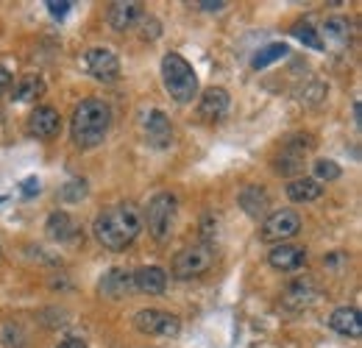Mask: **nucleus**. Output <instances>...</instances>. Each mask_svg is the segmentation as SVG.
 Segmentation results:
<instances>
[{"label": "nucleus", "instance_id": "f257e3e1", "mask_svg": "<svg viewBox=\"0 0 362 348\" xmlns=\"http://www.w3.org/2000/svg\"><path fill=\"white\" fill-rule=\"evenodd\" d=\"M95 240L109 251H123L142 231V215L134 204H117L95 218Z\"/></svg>", "mask_w": 362, "mask_h": 348}, {"label": "nucleus", "instance_id": "f03ea898", "mask_svg": "<svg viewBox=\"0 0 362 348\" xmlns=\"http://www.w3.org/2000/svg\"><path fill=\"white\" fill-rule=\"evenodd\" d=\"M112 126V109L100 98H87L76 106L73 120H70V137L73 145L81 151H90L95 145L103 142L106 131Z\"/></svg>", "mask_w": 362, "mask_h": 348}, {"label": "nucleus", "instance_id": "7ed1b4c3", "mask_svg": "<svg viewBox=\"0 0 362 348\" xmlns=\"http://www.w3.org/2000/svg\"><path fill=\"white\" fill-rule=\"evenodd\" d=\"M162 81H165V89L170 92V98L179 103H189L198 95V76L192 64L179 53H168L162 59Z\"/></svg>", "mask_w": 362, "mask_h": 348}, {"label": "nucleus", "instance_id": "20e7f679", "mask_svg": "<svg viewBox=\"0 0 362 348\" xmlns=\"http://www.w3.org/2000/svg\"><path fill=\"white\" fill-rule=\"evenodd\" d=\"M176 195L170 192H159L148 201V212H145V223H148V231L153 240L165 243L170 237V228H173V220H176Z\"/></svg>", "mask_w": 362, "mask_h": 348}, {"label": "nucleus", "instance_id": "39448f33", "mask_svg": "<svg viewBox=\"0 0 362 348\" xmlns=\"http://www.w3.org/2000/svg\"><path fill=\"white\" fill-rule=\"evenodd\" d=\"M215 265V248L206 243H198L192 248H184L173 260V276L176 279H195L201 273H206Z\"/></svg>", "mask_w": 362, "mask_h": 348}, {"label": "nucleus", "instance_id": "423d86ee", "mask_svg": "<svg viewBox=\"0 0 362 348\" xmlns=\"http://www.w3.org/2000/svg\"><path fill=\"white\" fill-rule=\"evenodd\" d=\"M134 326L142 335H153V337H176L181 329L179 318L165 309H139L134 315Z\"/></svg>", "mask_w": 362, "mask_h": 348}, {"label": "nucleus", "instance_id": "0eeeda50", "mask_svg": "<svg viewBox=\"0 0 362 348\" xmlns=\"http://www.w3.org/2000/svg\"><path fill=\"white\" fill-rule=\"evenodd\" d=\"M301 231V218H298V212H293V209H279V212H273L265 218L262 223V231H259V237L265 240V243H284V240H290V237H296Z\"/></svg>", "mask_w": 362, "mask_h": 348}, {"label": "nucleus", "instance_id": "6e6552de", "mask_svg": "<svg viewBox=\"0 0 362 348\" xmlns=\"http://www.w3.org/2000/svg\"><path fill=\"white\" fill-rule=\"evenodd\" d=\"M84 67L92 79L103 81V84H115L120 79V59L109 50V47H92L84 56Z\"/></svg>", "mask_w": 362, "mask_h": 348}, {"label": "nucleus", "instance_id": "1a4fd4ad", "mask_svg": "<svg viewBox=\"0 0 362 348\" xmlns=\"http://www.w3.org/2000/svg\"><path fill=\"white\" fill-rule=\"evenodd\" d=\"M28 131L37 139H53V137H59V131H62L59 112L53 106H37L31 112V117H28Z\"/></svg>", "mask_w": 362, "mask_h": 348}, {"label": "nucleus", "instance_id": "9d476101", "mask_svg": "<svg viewBox=\"0 0 362 348\" xmlns=\"http://www.w3.org/2000/svg\"><path fill=\"white\" fill-rule=\"evenodd\" d=\"M310 151V145L304 142H287L281 148V153L273 159V170L281 175H296L304 170V153Z\"/></svg>", "mask_w": 362, "mask_h": 348}, {"label": "nucleus", "instance_id": "9b49d317", "mask_svg": "<svg viewBox=\"0 0 362 348\" xmlns=\"http://www.w3.org/2000/svg\"><path fill=\"white\" fill-rule=\"evenodd\" d=\"M228 112V92L221 87L204 89L201 100H198V117L201 120H221Z\"/></svg>", "mask_w": 362, "mask_h": 348}, {"label": "nucleus", "instance_id": "f8f14e48", "mask_svg": "<svg viewBox=\"0 0 362 348\" xmlns=\"http://www.w3.org/2000/svg\"><path fill=\"white\" fill-rule=\"evenodd\" d=\"M132 287H134L132 273H129V270H123V267H112V270H106V273H103V279H100V284H98L100 296H103V298H112V301L123 298Z\"/></svg>", "mask_w": 362, "mask_h": 348}, {"label": "nucleus", "instance_id": "ddd939ff", "mask_svg": "<svg viewBox=\"0 0 362 348\" xmlns=\"http://www.w3.org/2000/svg\"><path fill=\"white\" fill-rule=\"evenodd\" d=\"M304 262H307V251L298 248V245H287V243L271 248V254H268V265H271L273 270H281V273L298 270Z\"/></svg>", "mask_w": 362, "mask_h": 348}, {"label": "nucleus", "instance_id": "4468645a", "mask_svg": "<svg viewBox=\"0 0 362 348\" xmlns=\"http://www.w3.org/2000/svg\"><path fill=\"white\" fill-rule=\"evenodd\" d=\"M142 17V6L134 0H120V3H112L109 11H106V23L115 28V31H129L136 20Z\"/></svg>", "mask_w": 362, "mask_h": 348}, {"label": "nucleus", "instance_id": "2eb2a0df", "mask_svg": "<svg viewBox=\"0 0 362 348\" xmlns=\"http://www.w3.org/2000/svg\"><path fill=\"white\" fill-rule=\"evenodd\" d=\"M329 326L343 335V337H360L362 335V318L354 306H340L329 315Z\"/></svg>", "mask_w": 362, "mask_h": 348}, {"label": "nucleus", "instance_id": "dca6fc26", "mask_svg": "<svg viewBox=\"0 0 362 348\" xmlns=\"http://www.w3.org/2000/svg\"><path fill=\"white\" fill-rule=\"evenodd\" d=\"M132 282H134V287L139 293H148V296H159V293H165V287H168V273L162 270V267H139L136 273H132Z\"/></svg>", "mask_w": 362, "mask_h": 348}, {"label": "nucleus", "instance_id": "f3484780", "mask_svg": "<svg viewBox=\"0 0 362 348\" xmlns=\"http://www.w3.org/2000/svg\"><path fill=\"white\" fill-rule=\"evenodd\" d=\"M315 298H317V290H315V284H313V279H298V282H293V284L284 290L281 304L287 306V309H304V306L313 304Z\"/></svg>", "mask_w": 362, "mask_h": 348}, {"label": "nucleus", "instance_id": "a211bd4d", "mask_svg": "<svg viewBox=\"0 0 362 348\" xmlns=\"http://www.w3.org/2000/svg\"><path fill=\"white\" fill-rule=\"evenodd\" d=\"M145 134H148V142L153 148H168L173 142V129H170L168 115L159 112V109H153L151 117H148V123H145Z\"/></svg>", "mask_w": 362, "mask_h": 348}, {"label": "nucleus", "instance_id": "6ab92c4d", "mask_svg": "<svg viewBox=\"0 0 362 348\" xmlns=\"http://www.w3.org/2000/svg\"><path fill=\"white\" fill-rule=\"evenodd\" d=\"M45 231L53 237V240H59V243H76L78 234H81L78 223L70 218L67 212H53L45 223Z\"/></svg>", "mask_w": 362, "mask_h": 348}, {"label": "nucleus", "instance_id": "aec40b11", "mask_svg": "<svg viewBox=\"0 0 362 348\" xmlns=\"http://www.w3.org/2000/svg\"><path fill=\"white\" fill-rule=\"evenodd\" d=\"M240 207L245 209V215H251V218H262L268 209H271V198H268V192L262 190V187H257V184H248L243 192H240Z\"/></svg>", "mask_w": 362, "mask_h": 348}, {"label": "nucleus", "instance_id": "412c9836", "mask_svg": "<svg viewBox=\"0 0 362 348\" xmlns=\"http://www.w3.org/2000/svg\"><path fill=\"white\" fill-rule=\"evenodd\" d=\"M320 195H323V187L315 178H296L287 187V198L296 201V204H310V201H317Z\"/></svg>", "mask_w": 362, "mask_h": 348}, {"label": "nucleus", "instance_id": "4be33fe9", "mask_svg": "<svg viewBox=\"0 0 362 348\" xmlns=\"http://www.w3.org/2000/svg\"><path fill=\"white\" fill-rule=\"evenodd\" d=\"M42 95H45V81L40 76H23L20 84L14 87V100H20V103L42 98Z\"/></svg>", "mask_w": 362, "mask_h": 348}, {"label": "nucleus", "instance_id": "5701e85b", "mask_svg": "<svg viewBox=\"0 0 362 348\" xmlns=\"http://www.w3.org/2000/svg\"><path fill=\"white\" fill-rule=\"evenodd\" d=\"M349 20L346 17H329L326 23H323V37L329 40L332 45H337V47H343V45L349 42Z\"/></svg>", "mask_w": 362, "mask_h": 348}, {"label": "nucleus", "instance_id": "b1692460", "mask_svg": "<svg viewBox=\"0 0 362 348\" xmlns=\"http://www.w3.org/2000/svg\"><path fill=\"white\" fill-rule=\"evenodd\" d=\"M287 53H290L287 45H281V42L268 45V47H262V50L251 59V67H254V70H262V67H268V64H273V62H281Z\"/></svg>", "mask_w": 362, "mask_h": 348}, {"label": "nucleus", "instance_id": "393cba45", "mask_svg": "<svg viewBox=\"0 0 362 348\" xmlns=\"http://www.w3.org/2000/svg\"><path fill=\"white\" fill-rule=\"evenodd\" d=\"M84 195H87V181H84V178H70V181L62 187V192H59V198H62L64 204H78Z\"/></svg>", "mask_w": 362, "mask_h": 348}, {"label": "nucleus", "instance_id": "a878e982", "mask_svg": "<svg viewBox=\"0 0 362 348\" xmlns=\"http://www.w3.org/2000/svg\"><path fill=\"white\" fill-rule=\"evenodd\" d=\"M293 37H296L298 42H304L307 47H313V50H323V40H320V34H317L310 23H298V25L293 28Z\"/></svg>", "mask_w": 362, "mask_h": 348}, {"label": "nucleus", "instance_id": "bb28decb", "mask_svg": "<svg viewBox=\"0 0 362 348\" xmlns=\"http://www.w3.org/2000/svg\"><path fill=\"white\" fill-rule=\"evenodd\" d=\"M315 181H334V178H340V168H337V162H332V159H317L315 165Z\"/></svg>", "mask_w": 362, "mask_h": 348}, {"label": "nucleus", "instance_id": "cd10ccee", "mask_svg": "<svg viewBox=\"0 0 362 348\" xmlns=\"http://www.w3.org/2000/svg\"><path fill=\"white\" fill-rule=\"evenodd\" d=\"M47 8H50V14H53V17H59V20H62V17H67V11L73 8V3H67V0H62V3L50 0V3H47Z\"/></svg>", "mask_w": 362, "mask_h": 348}, {"label": "nucleus", "instance_id": "c85d7f7f", "mask_svg": "<svg viewBox=\"0 0 362 348\" xmlns=\"http://www.w3.org/2000/svg\"><path fill=\"white\" fill-rule=\"evenodd\" d=\"M20 187H23V195H25V198H31V195H37V192H40V178H37V175H28Z\"/></svg>", "mask_w": 362, "mask_h": 348}, {"label": "nucleus", "instance_id": "c756f323", "mask_svg": "<svg viewBox=\"0 0 362 348\" xmlns=\"http://www.w3.org/2000/svg\"><path fill=\"white\" fill-rule=\"evenodd\" d=\"M59 348H87V343L81 337H67V340L59 343Z\"/></svg>", "mask_w": 362, "mask_h": 348}, {"label": "nucleus", "instance_id": "7c9ffc66", "mask_svg": "<svg viewBox=\"0 0 362 348\" xmlns=\"http://www.w3.org/2000/svg\"><path fill=\"white\" fill-rule=\"evenodd\" d=\"M8 87H11V73H8V70L0 64V92H6Z\"/></svg>", "mask_w": 362, "mask_h": 348}, {"label": "nucleus", "instance_id": "2f4dec72", "mask_svg": "<svg viewBox=\"0 0 362 348\" xmlns=\"http://www.w3.org/2000/svg\"><path fill=\"white\" fill-rule=\"evenodd\" d=\"M201 8H206V11H221V8H226V3L223 0H218V3H198Z\"/></svg>", "mask_w": 362, "mask_h": 348}, {"label": "nucleus", "instance_id": "473e14b6", "mask_svg": "<svg viewBox=\"0 0 362 348\" xmlns=\"http://www.w3.org/2000/svg\"><path fill=\"white\" fill-rule=\"evenodd\" d=\"M354 126H357V129H360V100H357V103H354Z\"/></svg>", "mask_w": 362, "mask_h": 348}, {"label": "nucleus", "instance_id": "72a5a7b5", "mask_svg": "<svg viewBox=\"0 0 362 348\" xmlns=\"http://www.w3.org/2000/svg\"><path fill=\"white\" fill-rule=\"evenodd\" d=\"M0 204H3V198H0Z\"/></svg>", "mask_w": 362, "mask_h": 348}]
</instances>
